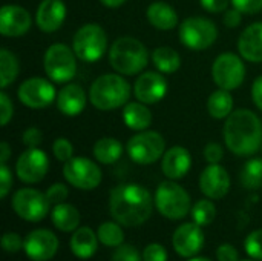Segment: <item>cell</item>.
Wrapping results in <instances>:
<instances>
[{"label": "cell", "mask_w": 262, "mask_h": 261, "mask_svg": "<svg viewBox=\"0 0 262 261\" xmlns=\"http://www.w3.org/2000/svg\"><path fill=\"white\" fill-rule=\"evenodd\" d=\"M154 202L150 192L135 183L118 185L109 195V212L117 223L126 228L140 226L152 215Z\"/></svg>", "instance_id": "1"}, {"label": "cell", "mask_w": 262, "mask_h": 261, "mask_svg": "<svg viewBox=\"0 0 262 261\" xmlns=\"http://www.w3.org/2000/svg\"><path fill=\"white\" fill-rule=\"evenodd\" d=\"M224 142L227 149L239 157L253 155L262 145V123L250 109L233 111L224 123Z\"/></svg>", "instance_id": "2"}, {"label": "cell", "mask_w": 262, "mask_h": 261, "mask_svg": "<svg viewBox=\"0 0 262 261\" xmlns=\"http://www.w3.org/2000/svg\"><path fill=\"white\" fill-rule=\"evenodd\" d=\"M130 85L120 74H103L89 88V100L100 111H112L129 103Z\"/></svg>", "instance_id": "3"}, {"label": "cell", "mask_w": 262, "mask_h": 261, "mask_svg": "<svg viewBox=\"0 0 262 261\" xmlns=\"http://www.w3.org/2000/svg\"><path fill=\"white\" fill-rule=\"evenodd\" d=\"M109 62L118 74L135 75L147 66L149 52L138 38L124 35L111 45Z\"/></svg>", "instance_id": "4"}, {"label": "cell", "mask_w": 262, "mask_h": 261, "mask_svg": "<svg viewBox=\"0 0 262 261\" xmlns=\"http://www.w3.org/2000/svg\"><path fill=\"white\" fill-rule=\"evenodd\" d=\"M154 200L158 212L169 220H181L192 211L190 195L173 180H166L160 183Z\"/></svg>", "instance_id": "5"}, {"label": "cell", "mask_w": 262, "mask_h": 261, "mask_svg": "<svg viewBox=\"0 0 262 261\" xmlns=\"http://www.w3.org/2000/svg\"><path fill=\"white\" fill-rule=\"evenodd\" d=\"M72 49L81 62H97L107 51V35L97 23H86L75 32Z\"/></svg>", "instance_id": "6"}, {"label": "cell", "mask_w": 262, "mask_h": 261, "mask_svg": "<svg viewBox=\"0 0 262 261\" xmlns=\"http://www.w3.org/2000/svg\"><path fill=\"white\" fill-rule=\"evenodd\" d=\"M77 58L74 49L63 43H54L45 52V72L55 83H68L77 72Z\"/></svg>", "instance_id": "7"}, {"label": "cell", "mask_w": 262, "mask_h": 261, "mask_svg": "<svg viewBox=\"0 0 262 261\" xmlns=\"http://www.w3.org/2000/svg\"><path fill=\"white\" fill-rule=\"evenodd\" d=\"M126 151L137 165H154L164 155L166 142L160 132L146 129L135 134L127 142Z\"/></svg>", "instance_id": "8"}, {"label": "cell", "mask_w": 262, "mask_h": 261, "mask_svg": "<svg viewBox=\"0 0 262 261\" xmlns=\"http://www.w3.org/2000/svg\"><path fill=\"white\" fill-rule=\"evenodd\" d=\"M218 37L216 25L204 17H189L180 25V40L193 51L210 48Z\"/></svg>", "instance_id": "9"}, {"label": "cell", "mask_w": 262, "mask_h": 261, "mask_svg": "<svg viewBox=\"0 0 262 261\" xmlns=\"http://www.w3.org/2000/svg\"><path fill=\"white\" fill-rule=\"evenodd\" d=\"M212 77L218 88L226 91H233L244 83L246 66L236 54L223 52L213 62Z\"/></svg>", "instance_id": "10"}, {"label": "cell", "mask_w": 262, "mask_h": 261, "mask_svg": "<svg viewBox=\"0 0 262 261\" xmlns=\"http://www.w3.org/2000/svg\"><path fill=\"white\" fill-rule=\"evenodd\" d=\"M49 200L46 194L32 189L23 188L18 189L12 197V209L14 212L26 222L37 223L41 222L49 212Z\"/></svg>", "instance_id": "11"}, {"label": "cell", "mask_w": 262, "mask_h": 261, "mask_svg": "<svg viewBox=\"0 0 262 261\" xmlns=\"http://www.w3.org/2000/svg\"><path fill=\"white\" fill-rule=\"evenodd\" d=\"M63 175L77 189L92 191L101 183V169L86 157H72L63 166Z\"/></svg>", "instance_id": "12"}, {"label": "cell", "mask_w": 262, "mask_h": 261, "mask_svg": "<svg viewBox=\"0 0 262 261\" xmlns=\"http://www.w3.org/2000/svg\"><path fill=\"white\" fill-rule=\"evenodd\" d=\"M17 95L18 100L31 109H43L57 100V92L54 85L41 77L26 78L20 85Z\"/></svg>", "instance_id": "13"}, {"label": "cell", "mask_w": 262, "mask_h": 261, "mask_svg": "<svg viewBox=\"0 0 262 261\" xmlns=\"http://www.w3.org/2000/svg\"><path fill=\"white\" fill-rule=\"evenodd\" d=\"M49 169V160L45 151L38 148H28L23 151L15 163L17 177L28 185L38 183L45 178Z\"/></svg>", "instance_id": "14"}, {"label": "cell", "mask_w": 262, "mask_h": 261, "mask_svg": "<svg viewBox=\"0 0 262 261\" xmlns=\"http://www.w3.org/2000/svg\"><path fill=\"white\" fill-rule=\"evenodd\" d=\"M134 94L138 102L146 105L158 103L167 94V82L160 72L147 71L137 77L134 83Z\"/></svg>", "instance_id": "15"}, {"label": "cell", "mask_w": 262, "mask_h": 261, "mask_svg": "<svg viewBox=\"0 0 262 261\" xmlns=\"http://www.w3.org/2000/svg\"><path fill=\"white\" fill-rule=\"evenodd\" d=\"M23 249L32 261H48L58 251V238L48 229H35L25 238Z\"/></svg>", "instance_id": "16"}, {"label": "cell", "mask_w": 262, "mask_h": 261, "mask_svg": "<svg viewBox=\"0 0 262 261\" xmlns=\"http://www.w3.org/2000/svg\"><path fill=\"white\" fill-rule=\"evenodd\" d=\"M173 249L180 257H193L196 255L204 246V232L200 225L184 223L181 225L172 237Z\"/></svg>", "instance_id": "17"}, {"label": "cell", "mask_w": 262, "mask_h": 261, "mask_svg": "<svg viewBox=\"0 0 262 261\" xmlns=\"http://www.w3.org/2000/svg\"><path fill=\"white\" fill-rule=\"evenodd\" d=\"M201 192L210 200H221L230 189V175L220 165H209L200 177Z\"/></svg>", "instance_id": "18"}, {"label": "cell", "mask_w": 262, "mask_h": 261, "mask_svg": "<svg viewBox=\"0 0 262 261\" xmlns=\"http://www.w3.org/2000/svg\"><path fill=\"white\" fill-rule=\"evenodd\" d=\"M31 14L17 5H5L0 9V34L5 37L25 35L31 28Z\"/></svg>", "instance_id": "19"}, {"label": "cell", "mask_w": 262, "mask_h": 261, "mask_svg": "<svg viewBox=\"0 0 262 261\" xmlns=\"http://www.w3.org/2000/svg\"><path fill=\"white\" fill-rule=\"evenodd\" d=\"M64 18H66V6L63 0L40 2L35 14V22L43 32H55L57 29L61 28Z\"/></svg>", "instance_id": "20"}, {"label": "cell", "mask_w": 262, "mask_h": 261, "mask_svg": "<svg viewBox=\"0 0 262 261\" xmlns=\"http://www.w3.org/2000/svg\"><path fill=\"white\" fill-rule=\"evenodd\" d=\"M192 157L184 146H172L163 155L161 169L169 180H180L190 171Z\"/></svg>", "instance_id": "21"}, {"label": "cell", "mask_w": 262, "mask_h": 261, "mask_svg": "<svg viewBox=\"0 0 262 261\" xmlns=\"http://www.w3.org/2000/svg\"><path fill=\"white\" fill-rule=\"evenodd\" d=\"M238 51L247 62H262V22L252 23L241 32L238 40Z\"/></svg>", "instance_id": "22"}, {"label": "cell", "mask_w": 262, "mask_h": 261, "mask_svg": "<svg viewBox=\"0 0 262 261\" xmlns=\"http://www.w3.org/2000/svg\"><path fill=\"white\" fill-rule=\"evenodd\" d=\"M57 108L68 117H77L84 111L86 92L77 83H69L57 94Z\"/></svg>", "instance_id": "23"}, {"label": "cell", "mask_w": 262, "mask_h": 261, "mask_svg": "<svg viewBox=\"0 0 262 261\" xmlns=\"http://www.w3.org/2000/svg\"><path fill=\"white\" fill-rule=\"evenodd\" d=\"M146 17L149 20V23L160 29V31H169L173 29L178 25V14L177 11L166 2H152L147 6L146 11Z\"/></svg>", "instance_id": "24"}, {"label": "cell", "mask_w": 262, "mask_h": 261, "mask_svg": "<svg viewBox=\"0 0 262 261\" xmlns=\"http://www.w3.org/2000/svg\"><path fill=\"white\" fill-rule=\"evenodd\" d=\"M69 246L75 257H78L81 260H88V258L94 257V254L97 252L98 235L88 226L78 228L77 231H74Z\"/></svg>", "instance_id": "25"}, {"label": "cell", "mask_w": 262, "mask_h": 261, "mask_svg": "<svg viewBox=\"0 0 262 261\" xmlns=\"http://www.w3.org/2000/svg\"><path fill=\"white\" fill-rule=\"evenodd\" d=\"M123 122L124 125L137 132L146 131L152 123V112L141 102H130L124 105L123 109Z\"/></svg>", "instance_id": "26"}, {"label": "cell", "mask_w": 262, "mask_h": 261, "mask_svg": "<svg viewBox=\"0 0 262 261\" xmlns=\"http://www.w3.org/2000/svg\"><path fill=\"white\" fill-rule=\"evenodd\" d=\"M51 218L54 226L61 232H74L78 229L80 225V212L75 206L69 203L55 205L51 212Z\"/></svg>", "instance_id": "27"}, {"label": "cell", "mask_w": 262, "mask_h": 261, "mask_svg": "<svg viewBox=\"0 0 262 261\" xmlns=\"http://www.w3.org/2000/svg\"><path fill=\"white\" fill-rule=\"evenodd\" d=\"M123 155V145L114 137H103L94 145V157L101 165H112Z\"/></svg>", "instance_id": "28"}, {"label": "cell", "mask_w": 262, "mask_h": 261, "mask_svg": "<svg viewBox=\"0 0 262 261\" xmlns=\"http://www.w3.org/2000/svg\"><path fill=\"white\" fill-rule=\"evenodd\" d=\"M207 111L216 120L227 118L233 112V98L230 91L220 88L218 91L212 92L207 100Z\"/></svg>", "instance_id": "29"}, {"label": "cell", "mask_w": 262, "mask_h": 261, "mask_svg": "<svg viewBox=\"0 0 262 261\" xmlns=\"http://www.w3.org/2000/svg\"><path fill=\"white\" fill-rule=\"evenodd\" d=\"M152 62L155 68L163 74H172L180 69L181 57L170 46H160L152 52Z\"/></svg>", "instance_id": "30"}, {"label": "cell", "mask_w": 262, "mask_h": 261, "mask_svg": "<svg viewBox=\"0 0 262 261\" xmlns=\"http://www.w3.org/2000/svg\"><path fill=\"white\" fill-rule=\"evenodd\" d=\"M20 71V65L17 57L8 51L6 48L0 49V86L5 89L8 85H11Z\"/></svg>", "instance_id": "31"}, {"label": "cell", "mask_w": 262, "mask_h": 261, "mask_svg": "<svg viewBox=\"0 0 262 261\" xmlns=\"http://www.w3.org/2000/svg\"><path fill=\"white\" fill-rule=\"evenodd\" d=\"M241 185L247 189L262 188V158L249 160L241 171Z\"/></svg>", "instance_id": "32"}, {"label": "cell", "mask_w": 262, "mask_h": 261, "mask_svg": "<svg viewBox=\"0 0 262 261\" xmlns=\"http://www.w3.org/2000/svg\"><path fill=\"white\" fill-rule=\"evenodd\" d=\"M98 240L107 248H118L124 242V232L120 223L106 222L98 228Z\"/></svg>", "instance_id": "33"}, {"label": "cell", "mask_w": 262, "mask_h": 261, "mask_svg": "<svg viewBox=\"0 0 262 261\" xmlns=\"http://www.w3.org/2000/svg\"><path fill=\"white\" fill-rule=\"evenodd\" d=\"M192 220L200 225V226H209L210 223H213L215 217H216V208L215 205L207 198V200H200L193 205L192 211Z\"/></svg>", "instance_id": "34"}, {"label": "cell", "mask_w": 262, "mask_h": 261, "mask_svg": "<svg viewBox=\"0 0 262 261\" xmlns=\"http://www.w3.org/2000/svg\"><path fill=\"white\" fill-rule=\"evenodd\" d=\"M244 249L252 258L262 260V229H256L247 235L244 242Z\"/></svg>", "instance_id": "35"}, {"label": "cell", "mask_w": 262, "mask_h": 261, "mask_svg": "<svg viewBox=\"0 0 262 261\" xmlns=\"http://www.w3.org/2000/svg\"><path fill=\"white\" fill-rule=\"evenodd\" d=\"M52 154L58 162L66 163L68 160H71L74 157V146L68 138H57L52 145Z\"/></svg>", "instance_id": "36"}, {"label": "cell", "mask_w": 262, "mask_h": 261, "mask_svg": "<svg viewBox=\"0 0 262 261\" xmlns=\"http://www.w3.org/2000/svg\"><path fill=\"white\" fill-rule=\"evenodd\" d=\"M112 261H144L143 260V254L138 252L137 248L130 246V245H121L115 249Z\"/></svg>", "instance_id": "37"}, {"label": "cell", "mask_w": 262, "mask_h": 261, "mask_svg": "<svg viewBox=\"0 0 262 261\" xmlns=\"http://www.w3.org/2000/svg\"><path fill=\"white\" fill-rule=\"evenodd\" d=\"M25 246V240L15 232H6L2 238V248L8 254H17Z\"/></svg>", "instance_id": "38"}, {"label": "cell", "mask_w": 262, "mask_h": 261, "mask_svg": "<svg viewBox=\"0 0 262 261\" xmlns=\"http://www.w3.org/2000/svg\"><path fill=\"white\" fill-rule=\"evenodd\" d=\"M69 191L63 183H54L48 191H46V197L49 200L51 205H60L64 203V200L68 198Z\"/></svg>", "instance_id": "39"}, {"label": "cell", "mask_w": 262, "mask_h": 261, "mask_svg": "<svg viewBox=\"0 0 262 261\" xmlns=\"http://www.w3.org/2000/svg\"><path fill=\"white\" fill-rule=\"evenodd\" d=\"M143 260L144 261H167L166 249L158 243H150L143 251Z\"/></svg>", "instance_id": "40"}, {"label": "cell", "mask_w": 262, "mask_h": 261, "mask_svg": "<svg viewBox=\"0 0 262 261\" xmlns=\"http://www.w3.org/2000/svg\"><path fill=\"white\" fill-rule=\"evenodd\" d=\"M14 114V106L11 98L8 97L6 92H0V123L2 126H6L8 122L12 118Z\"/></svg>", "instance_id": "41"}, {"label": "cell", "mask_w": 262, "mask_h": 261, "mask_svg": "<svg viewBox=\"0 0 262 261\" xmlns=\"http://www.w3.org/2000/svg\"><path fill=\"white\" fill-rule=\"evenodd\" d=\"M21 142L23 145H26L28 148H38L40 143L43 142V132L35 128V126H31L28 129H25L23 135H21Z\"/></svg>", "instance_id": "42"}, {"label": "cell", "mask_w": 262, "mask_h": 261, "mask_svg": "<svg viewBox=\"0 0 262 261\" xmlns=\"http://www.w3.org/2000/svg\"><path fill=\"white\" fill-rule=\"evenodd\" d=\"M224 157V149L218 143H207L204 148V158L209 165H216L223 160Z\"/></svg>", "instance_id": "43"}, {"label": "cell", "mask_w": 262, "mask_h": 261, "mask_svg": "<svg viewBox=\"0 0 262 261\" xmlns=\"http://www.w3.org/2000/svg\"><path fill=\"white\" fill-rule=\"evenodd\" d=\"M233 8L239 9L243 14H255L262 9V0H230Z\"/></svg>", "instance_id": "44"}, {"label": "cell", "mask_w": 262, "mask_h": 261, "mask_svg": "<svg viewBox=\"0 0 262 261\" xmlns=\"http://www.w3.org/2000/svg\"><path fill=\"white\" fill-rule=\"evenodd\" d=\"M12 188V174L6 165H0V198H5Z\"/></svg>", "instance_id": "45"}, {"label": "cell", "mask_w": 262, "mask_h": 261, "mask_svg": "<svg viewBox=\"0 0 262 261\" xmlns=\"http://www.w3.org/2000/svg\"><path fill=\"white\" fill-rule=\"evenodd\" d=\"M218 261H239V254L232 245H221L216 249Z\"/></svg>", "instance_id": "46"}, {"label": "cell", "mask_w": 262, "mask_h": 261, "mask_svg": "<svg viewBox=\"0 0 262 261\" xmlns=\"http://www.w3.org/2000/svg\"><path fill=\"white\" fill-rule=\"evenodd\" d=\"M201 2V6L209 11V12H213V14H218V12H223L227 9V5L230 3V0H200Z\"/></svg>", "instance_id": "47"}, {"label": "cell", "mask_w": 262, "mask_h": 261, "mask_svg": "<svg viewBox=\"0 0 262 261\" xmlns=\"http://www.w3.org/2000/svg\"><path fill=\"white\" fill-rule=\"evenodd\" d=\"M241 20H243V12L239 9H236V8L229 9L224 14V25L227 28H236V26H239Z\"/></svg>", "instance_id": "48"}, {"label": "cell", "mask_w": 262, "mask_h": 261, "mask_svg": "<svg viewBox=\"0 0 262 261\" xmlns=\"http://www.w3.org/2000/svg\"><path fill=\"white\" fill-rule=\"evenodd\" d=\"M252 98H253L255 106L262 111V75H259L258 78H255V82H253V86H252Z\"/></svg>", "instance_id": "49"}, {"label": "cell", "mask_w": 262, "mask_h": 261, "mask_svg": "<svg viewBox=\"0 0 262 261\" xmlns=\"http://www.w3.org/2000/svg\"><path fill=\"white\" fill-rule=\"evenodd\" d=\"M11 155V151H9V145L8 143H0V165H6L8 158Z\"/></svg>", "instance_id": "50"}, {"label": "cell", "mask_w": 262, "mask_h": 261, "mask_svg": "<svg viewBox=\"0 0 262 261\" xmlns=\"http://www.w3.org/2000/svg\"><path fill=\"white\" fill-rule=\"evenodd\" d=\"M104 6H107V8H118V6H121L126 0H100Z\"/></svg>", "instance_id": "51"}, {"label": "cell", "mask_w": 262, "mask_h": 261, "mask_svg": "<svg viewBox=\"0 0 262 261\" xmlns=\"http://www.w3.org/2000/svg\"><path fill=\"white\" fill-rule=\"evenodd\" d=\"M189 261H210L209 258H206V257H196V258H192V260Z\"/></svg>", "instance_id": "52"}, {"label": "cell", "mask_w": 262, "mask_h": 261, "mask_svg": "<svg viewBox=\"0 0 262 261\" xmlns=\"http://www.w3.org/2000/svg\"><path fill=\"white\" fill-rule=\"evenodd\" d=\"M246 261H252V260H246Z\"/></svg>", "instance_id": "53"}]
</instances>
